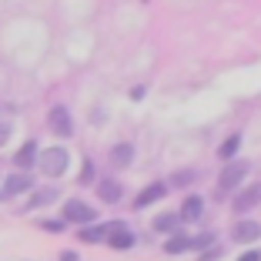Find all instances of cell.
I'll list each match as a JSON object with an SVG mask.
<instances>
[{
	"label": "cell",
	"mask_w": 261,
	"mask_h": 261,
	"mask_svg": "<svg viewBox=\"0 0 261 261\" xmlns=\"http://www.w3.org/2000/svg\"><path fill=\"white\" fill-rule=\"evenodd\" d=\"M70 164V154L64 151V147H47V151L37 154V168L44 171L47 177H61L64 171H67Z\"/></svg>",
	"instance_id": "6da1fadb"
},
{
	"label": "cell",
	"mask_w": 261,
	"mask_h": 261,
	"mask_svg": "<svg viewBox=\"0 0 261 261\" xmlns=\"http://www.w3.org/2000/svg\"><path fill=\"white\" fill-rule=\"evenodd\" d=\"M248 168H251L248 161H228V168H224V171H221V177H218V198H228V194L234 191L241 181H245Z\"/></svg>",
	"instance_id": "7a4b0ae2"
},
{
	"label": "cell",
	"mask_w": 261,
	"mask_h": 261,
	"mask_svg": "<svg viewBox=\"0 0 261 261\" xmlns=\"http://www.w3.org/2000/svg\"><path fill=\"white\" fill-rule=\"evenodd\" d=\"M64 221L67 224H91V221H97V211L91 204H84L81 198H70L64 204Z\"/></svg>",
	"instance_id": "3957f363"
},
{
	"label": "cell",
	"mask_w": 261,
	"mask_h": 261,
	"mask_svg": "<svg viewBox=\"0 0 261 261\" xmlns=\"http://www.w3.org/2000/svg\"><path fill=\"white\" fill-rule=\"evenodd\" d=\"M104 241H108L114 251H127V248H134V231L124 221H108V238Z\"/></svg>",
	"instance_id": "277c9868"
},
{
	"label": "cell",
	"mask_w": 261,
	"mask_h": 261,
	"mask_svg": "<svg viewBox=\"0 0 261 261\" xmlns=\"http://www.w3.org/2000/svg\"><path fill=\"white\" fill-rule=\"evenodd\" d=\"M261 204V181H254V185H248L241 194H234L231 198V207H234V215H248L251 207Z\"/></svg>",
	"instance_id": "5b68a950"
},
{
	"label": "cell",
	"mask_w": 261,
	"mask_h": 261,
	"mask_svg": "<svg viewBox=\"0 0 261 261\" xmlns=\"http://www.w3.org/2000/svg\"><path fill=\"white\" fill-rule=\"evenodd\" d=\"M47 124H50V130H54L57 138H70V134H74V121H70L67 108H54L47 114Z\"/></svg>",
	"instance_id": "8992f818"
},
{
	"label": "cell",
	"mask_w": 261,
	"mask_h": 261,
	"mask_svg": "<svg viewBox=\"0 0 261 261\" xmlns=\"http://www.w3.org/2000/svg\"><path fill=\"white\" fill-rule=\"evenodd\" d=\"M258 238H261L258 221H234V228H231V241H238V245H254Z\"/></svg>",
	"instance_id": "52a82bcc"
},
{
	"label": "cell",
	"mask_w": 261,
	"mask_h": 261,
	"mask_svg": "<svg viewBox=\"0 0 261 261\" xmlns=\"http://www.w3.org/2000/svg\"><path fill=\"white\" fill-rule=\"evenodd\" d=\"M34 188V177L31 174H10L7 181H4V188H0V198H14V194H23Z\"/></svg>",
	"instance_id": "ba28073f"
},
{
	"label": "cell",
	"mask_w": 261,
	"mask_h": 261,
	"mask_svg": "<svg viewBox=\"0 0 261 261\" xmlns=\"http://www.w3.org/2000/svg\"><path fill=\"white\" fill-rule=\"evenodd\" d=\"M181 221H201V215H204V198L201 194H188L185 201H181Z\"/></svg>",
	"instance_id": "9c48e42d"
},
{
	"label": "cell",
	"mask_w": 261,
	"mask_h": 261,
	"mask_svg": "<svg viewBox=\"0 0 261 261\" xmlns=\"http://www.w3.org/2000/svg\"><path fill=\"white\" fill-rule=\"evenodd\" d=\"M164 194H168V185H164V181H154V185H147L144 191L134 198V207H147V204H154V201H161Z\"/></svg>",
	"instance_id": "30bf717a"
},
{
	"label": "cell",
	"mask_w": 261,
	"mask_h": 261,
	"mask_svg": "<svg viewBox=\"0 0 261 261\" xmlns=\"http://www.w3.org/2000/svg\"><path fill=\"white\" fill-rule=\"evenodd\" d=\"M97 194H100L104 204H117V201L124 198V185L114 181V177H108V181H100V185H97Z\"/></svg>",
	"instance_id": "8fae6325"
},
{
	"label": "cell",
	"mask_w": 261,
	"mask_h": 261,
	"mask_svg": "<svg viewBox=\"0 0 261 261\" xmlns=\"http://www.w3.org/2000/svg\"><path fill=\"white\" fill-rule=\"evenodd\" d=\"M164 251H168V254H185V251H191V238H188V234H181V231H171V238L164 241Z\"/></svg>",
	"instance_id": "7c38bea8"
},
{
	"label": "cell",
	"mask_w": 261,
	"mask_h": 261,
	"mask_svg": "<svg viewBox=\"0 0 261 261\" xmlns=\"http://www.w3.org/2000/svg\"><path fill=\"white\" fill-rule=\"evenodd\" d=\"M108 238V224H81V241H87V245H97V241Z\"/></svg>",
	"instance_id": "4fadbf2b"
},
{
	"label": "cell",
	"mask_w": 261,
	"mask_h": 261,
	"mask_svg": "<svg viewBox=\"0 0 261 261\" xmlns=\"http://www.w3.org/2000/svg\"><path fill=\"white\" fill-rule=\"evenodd\" d=\"M14 161H17V168H34V164H37V141H27V144L17 151Z\"/></svg>",
	"instance_id": "5bb4252c"
},
{
	"label": "cell",
	"mask_w": 261,
	"mask_h": 261,
	"mask_svg": "<svg viewBox=\"0 0 261 261\" xmlns=\"http://www.w3.org/2000/svg\"><path fill=\"white\" fill-rule=\"evenodd\" d=\"M177 224H181V215H177V211H164V215L154 218V231H164V234L177 231Z\"/></svg>",
	"instance_id": "9a60e30c"
},
{
	"label": "cell",
	"mask_w": 261,
	"mask_h": 261,
	"mask_svg": "<svg viewBox=\"0 0 261 261\" xmlns=\"http://www.w3.org/2000/svg\"><path fill=\"white\" fill-rule=\"evenodd\" d=\"M130 161H134V147L130 144H117L114 151H111V164H114V168H127Z\"/></svg>",
	"instance_id": "2e32d148"
},
{
	"label": "cell",
	"mask_w": 261,
	"mask_h": 261,
	"mask_svg": "<svg viewBox=\"0 0 261 261\" xmlns=\"http://www.w3.org/2000/svg\"><path fill=\"white\" fill-rule=\"evenodd\" d=\"M238 147H241V134H231V138L218 147V158H221V161H231V158L238 154Z\"/></svg>",
	"instance_id": "e0dca14e"
},
{
	"label": "cell",
	"mask_w": 261,
	"mask_h": 261,
	"mask_svg": "<svg viewBox=\"0 0 261 261\" xmlns=\"http://www.w3.org/2000/svg\"><path fill=\"white\" fill-rule=\"evenodd\" d=\"M194 177H198V171H194V168H181V171L171 174V185H174V188H188Z\"/></svg>",
	"instance_id": "ac0fdd59"
},
{
	"label": "cell",
	"mask_w": 261,
	"mask_h": 261,
	"mask_svg": "<svg viewBox=\"0 0 261 261\" xmlns=\"http://www.w3.org/2000/svg\"><path fill=\"white\" fill-rule=\"evenodd\" d=\"M57 188H40L37 194H34V201H31V207H40V204H50V201H57Z\"/></svg>",
	"instance_id": "d6986e66"
},
{
	"label": "cell",
	"mask_w": 261,
	"mask_h": 261,
	"mask_svg": "<svg viewBox=\"0 0 261 261\" xmlns=\"http://www.w3.org/2000/svg\"><path fill=\"white\" fill-rule=\"evenodd\" d=\"M215 241H218V234H215V231H201L198 238H191V248H198V251H201V248L215 245Z\"/></svg>",
	"instance_id": "ffe728a7"
},
{
	"label": "cell",
	"mask_w": 261,
	"mask_h": 261,
	"mask_svg": "<svg viewBox=\"0 0 261 261\" xmlns=\"http://www.w3.org/2000/svg\"><path fill=\"white\" fill-rule=\"evenodd\" d=\"M221 254H224V248L215 241V245H207V251H201V258H198V261H218Z\"/></svg>",
	"instance_id": "44dd1931"
},
{
	"label": "cell",
	"mask_w": 261,
	"mask_h": 261,
	"mask_svg": "<svg viewBox=\"0 0 261 261\" xmlns=\"http://www.w3.org/2000/svg\"><path fill=\"white\" fill-rule=\"evenodd\" d=\"M91 181H94V164L87 161V164H84V171H81V185H91Z\"/></svg>",
	"instance_id": "7402d4cb"
},
{
	"label": "cell",
	"mask_w": 261,
	"mask_h": 261,
	"mask_svg": "<svg viewBox=\"0 0 261 261\" xmlns=\"http://www.w3.org/2000/svg\"><path fill=\"white\" fill-rule=\"evenodd\" d=\"M40 228H44V231H54V234H57V231H64L67 224H64V221H40Z\"/></svg>",
	"instance_id": "603a6c76"
},
{
	"label": "cell",
	"mask_w": 261,
	"mask_h": 261,
	"mask_svg": "<svg viewBox=\"0 0 261 261\" xmlns=\"http://www.w3.org/2000/svg\"><path fill=\"white\" fill-rule=\"evenodd\" d=\"M238 261H261V251H258V248H248V251L241 254Z\"/></svg>",
	"instance_id": "cb8c5ba5"
},
{
	"label": "cell",
	"mask_w": 261,
	"mask_h": 261,
	"mask_svg": "<svg viewBox=\"0 0 261 261\" xmlns=\"http://www.w3.org/2000/svg\"><path fill=\"white\" fill-rule=\"evenodd\" d=\"M7 138H10V124H7V121H0V147L7 144Z\"/></svg>",
	"instance_id": "d4e9b609"
},
{
	"label": "cell",
	"mask_w": 261,
	"mask_h": 261,
	"mask_svg": "<svg viewBox=\"0 0 261 261\" xmlns=\"http://www.w3.org/2000/svg\"><path fill=\"white\" fill-rule=\"evenodd\" d=\"M144 94H147V87H134V91H130V100H144Z\"/></svg>",
	"instance_id": "484cf974"
},
{
	"label": "cell",
	"mask_w": 261,
	"mask_h": 261,
	"mask_svg": "<svg viewBox=\"0 0 261 261\" xmlns=\"http://www.w3.org/2000/svg\"><path fill=\"white\" fill-rule=\"evenodd\" d=\"M61 261H77V254H74V251H64V254H61Z\"/></svg>",
	"instance_id": "4316f807"
}]
</instances>
